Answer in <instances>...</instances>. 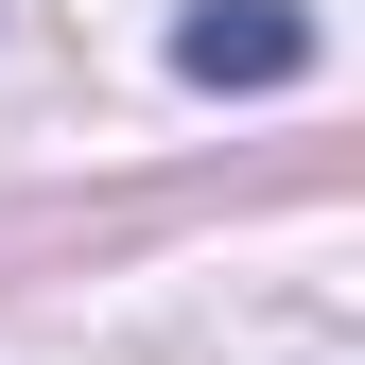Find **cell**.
Masks as SVG:
<instances>
[{"mask_svg": "<svg viewBox=\"0 0 365 365\" xmlns=\"http://www.w3.org/2000/svg\"><path fill=\"white\" fill-rule=\"evenodd\" d=\"M174 70L192 87H296L313 70V18L296 0H192V18H174Z\"/></svg>", "mask_w": 365, "mask_h": 365, "instance_id": "6da1fadb", "label": "cell"}]
</instances>
